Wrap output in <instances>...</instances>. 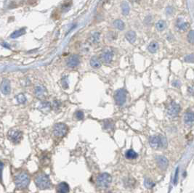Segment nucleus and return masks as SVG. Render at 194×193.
Returning a JSON list of instances; mask_svg holds the SVG:
<instances>
[{"label":"nucleus","mask_w":194,"mask_h":193,"mask_svg":"<svg viewBox=\"0 0 194 193\" xmlns=\"http://www.w3.org/2000/svg\"><path fill=\"white\" fill-rule=\"evenodd\" d=\"M14 182L18 189H23L28 187L30 183L29 175L25 171H19L14 176Z\"/></svg>","instance_id":"1"},{"label":"nucleus","mask_w":194,"mask_h":193,"mask_svg":"<svg viewBox=\"0 0 194 193\" xmlns=\"http://www.w3.org/2000/svg\"><path fill=\"white\" fill-rule=\"evenodd\" d=\"M35 184L40 189H50L52 186V183L50 177L45 174H40L36 177L34 179Z\"/></svg>","instance_id":"2"},{"label":"nucleus","mask_w":194,"mask_h":193,"mask_svg":"<svg viewBox=\"0 0 194 193\" xmlns=\"http://www.w3.org/2000/svg\"><path fill=\"white\" fill-rule=\"evenodd\" d=\"M149 144L151 148H164L167 146L166 139L162 136H153L149 139Z\"/></svg>","instance_id":"3"},{"label":"nucleus","mask_w":194,"mask_h":193,"mask_svg":"<svg viewBox=\"0 0 194 193\" xmlns=\"http://www.w3.org/2000/svg\"><path fill=\"white\" fill-rule=\"evenodd\" d=\"M112 177L108 173H103L100 174L96 179V183L98 187L100 188L105 189L108 188L111 184Z\"/></svg>","instance_id":"4"},{"label":"nucleus","mask_w":194,"mask_h":193,"mask_svg":"<svg viewBox=\"0 0 194 193\" xmlns=\"http://www.w3.org/2000/svg\"><path fill=\"white\" fill-rule=\"evenodd\" d=\"M115 102L116 105L122 106L126 102L127 100V92L123 89H120L117 90L115 93Z\"/></svg>","instance_id":"5"},{"label":"nucleus","mask_w":194,"mask_h":193,"mask_svg":"<svg viewBox=\"0 0 194 193\" xmlns=\"http://www.w3.org/2000/svg\"><path fill=\"white\" fill-rule=\"evenodd\" d=\"M68 127L65 124L62 123H59V124H56L53 127V133L56 136L58 137H62L66 135L67 133Z\"/></svg>","instance_id":"6"},{"label":"nucleus","mask_w":194,"mask_h":193,"mask_svg":"<svg viewBox=\"0 0 194 193\" xmlns=\"http://www.w3.org/2000/svg\"><path fill=\"white\" fill-rule=\"evenodd\" d=\"M8 137L13 142L18 143L21 141L22 137H23V134L19 130L17 129H11L8 132Z\"/></svg>","instance_id":"7"},{"label":"nucleus","mask_w":194,"mask_h":193,"mask_svg":"<svg viewBox=\"0 0 194 193\" xmlns=\"http://www.w3.org/2000/svg\"><path fill=\"white\" fill-rule=\"evenodd\" d=\"M80 63V58L77 54H72L68 57L66 64L69 68H75L78 66Z\"/></svg>","instance_id":"8"},{"label":"nucleus","mask_w":194,"mask_h":193,"mask_svg":"<svg viewBox=\"0 0 194 193\" xmlns=\"http://www.w3.org/2000/svg\"><path fill=\"white\" fill-rule=\"evenodd\" d=\"M180 110V107L176 102H172L168 108V115L171 117H176L179 114Z\"/></svg>","instance_id":"9"},{"label":"nucleus","mask_w":194,"mask_h":193,"mask_svg":"<svg viewBox=\"0 0 194 193\" xmlns=\"http://www.w3.org/2000/svg\"><path fill=\"white\" fill-rule=\"evenodd\" d=\"M156 161L158 166H159L161 170H165V169L168 167V165H169V161H168L167 158H166V157L162 156V155L156 156Z\"/></svg>","instance_id":"10"},{"label":"nucleus","mask_w":194,"mask_h":193,"mask_svg":"<svg viewBox=\"0 0 194 193\" xmlns=\"http://www.w3.org/2000/svg\"><path fill=\"white\" fill-rule=\"evenodd\" d=\"M0 89H1V92L4 95H9L10 91H11V86H10V82L9 80L6 79V78L2 80L1 84H0Z\"/></svg>","instance_id":"11"},{"label":"nucleus","mask_w":194,"mask_h":193,"mask_svg":"<svg viewBox=\"0 0 194 193\" xmlns=\"http://www.w3.org/2000/svg\"><path fill=\"white\" fill-rule=\"evenodd\" d=\"M34 95H36V97L40 99L45 98L47 95V91L45 86H38L35 88Z\"/></svg>","instance_id":"12"},{"label":"nucleus","mask_w":194,"mask_h":193,"mask_svg":"<svg viewBox=\"0 0 194 193\" xmlns=\"http://www.w3.org/2000/svg\"><path fill=\"white\" fill-rule=\"evenodd\" d=\"M113 54L111 51H105L101 54V60L104 63H109L111 62L112 59H113Z\"/></svg>","instance_id":"13"},{"label":"nucleus","mask_w":194,"mask_h":193,"mask_svg":"<svg viewBox=\"0 0 194 193\" xmlns=\"http://www.w3.org/2000/svg\"><path fill=\"white\" fill-rule=\"evenodd\" d=\"M184 122L187 126H193L194 124V113L188 112L185 113Z\"/></svg>","instance_id":"14"},{"label":"nucleus","mask_w":194,"mask_h":193,"mask_svg":"<svg viewBox=\"0 0 194 193\" xmlns=\"http://www.w3.org/2000/svg\"><path fill=\"white\" fill-rule=\"evenodd\" d=\"M51 104L49 102L43 101L40 104V106H39V108L40 110L42 111V112L45 113H49L51 110Z\"/></svg>","instance_id":"15"},{"label":"nucleus","mask_w":194,"mask_h":193,"mask_svg":"<svg viewBox=\"0 0 194 193\" xmlns=\"http://www.w3.org/2000/svg\"><path fill=\"white\" fill-rule=\"evenodd\" d=\"M70 187L66 182H61L57 185V192L58 193H69Z\"/></svg>","instance_id":"16"},{"label":"nucleus","mask_w":194,"mask_h":193,"mask_svg":"<svg viewBox=\"0 0 194 193\" xmlns=\"http://www.w3.org/2000/svg\"><path fill=\"white\" fill-rule=\"evenodd\" d=\"M25 34V29L24 28H22L13 32V33L11 34V36H10V37H11L12 39H16L18 38V37H21L22 35H23V34Z\"/></svg>","instance_id":"17"},{"label":"nucleus","mask_w":194,"mask_h":193,"mask_svg":"<svg viewBox=\"0 0 194 193\" xmlns=\"http://www.w3.org/2000/svg\"><path fill=\"white\" fill-rule=\"evenodd\" d=\"M126 39H127V41H128L129 42H130V43H134L136 41V34L134 33V31H132L127 32V33L126 34Z\"/></svg>","instance_id":"18"},{"label":"nucleus","mask_w":194,"mask_h":193,"mask_svg":"<svg viewBox=\"0 0 194 193\" xmlns=\"http://www.w3.org/2000/svg\"><path fill=\"white\" fill-rule=\"evenodd\" d=\"M90 66L94 68H98L101 66V63L98 57H93L90 60Z\"/></svg>","instance_id":"19"},{"label":"nucleus","mask_w":194,"mask_h":193,"mask_svg":"<svg viewBox=\"0 0 194 193\" xmlns=\"http://www.w3.org/2000/svg\"><path fill=\"white\" fill-rule=\"evenodd\" d=\"M137 156H138L137 153H135V152L132 150H127L125 153V157L127 158V159H130V160L135 159V158H137Z\"/></svg>","instance_id":"20"},{"label":"nucleus","mask_w":194,"mask_h":193,"mask_svg":"<svg viewBox=\"0 0 194 193\" xmlns=\"http://www.w3.org/2000/svg\"><path fill=\"white\" fill-rule=\"evenodd\" d=\"M178 28L180 31H186L187 29L189 28V24L188 23L183 22V20L179 19L178 22Z\"/></svg>","instance_id":"21"},{"label":"nucleus","mask_w":194,"mask_h":193,"mask_svg":"<svg viewBox=\"0 0 194 193\" xmlns=\"http://www.w3.org/2000/svg\"><path fill=\"white\" fill-rule=\"evenodd\" d=\"M113 25L116 28L119 29V30L122 31L125 29V23L122 21V20H116L114 22H113Z\"/></svg>","instance_id":"22"},{"label":"nucleus","mask_w":194,"mask_h":193,"mask_svg":"<svg viewBox=\"0 0 194 193\" xmlns=\"http://www.w3.org/2000/svg\"><path fill=\"white\" fill-rule=\"evenodd\" d=\"M166 27V23L164 20H159L157 22V23L156 24V28L159 31H164Z\"/></svg>","instance_id":"23"},{"label":"nucleus","mask_w":194,"mask_h":193,"mask_svg":"<svg viewBox=\"0 0 194 193\" xmlns=\"http://www.w3.org/2000/svg\"><path fill=\"white\" fill-rule=\"evenodd\" d=\"M148 51L150 52H151V53H155V52L158 50V49H159V44L155 42H151V43L149 44L148 48Z\"/></svg>","instance_id":"24"},{"label":"nucleus","mask_w":194,"mask_h":193,"mask_svg":"<svg viewBox=\"0 0 194 193\" xmlns=\"http://www.w3.org/2000/svg\"><path fill=\"white\" fill-rule=\"evenodd\" d=\"M99 39H100V34L98 33V32H95V33L93 34V35L91 36V37L90 38V42H91L92 43H97V42H98Z\"/></svg>","instance_id":"25"},{"label":"nucleus","mask_w":194,"mask_h":193,"mask_svg":"<svg viewBox=\"0 0 194 193\" xmlns=\"http://www.w3.org/2000/svg\"><path fill=\"white\" fill-rule=\"evenodd\" d=\"M16 100L18 103L23 104L26 102V97H25V96L23 93H20L16 97Z\"/></svg>","instance_id":"26"},{"label":"nucleus","mask_w":194,"mask_h":193,"mask_svg":"<svg viewBox=\"0 0 194 193\" xmlns=\"http://www.w3.org/2000/svg\"><path fill=\"white\" fill-rule=\"evenodd\" d=\"M122 13L124 15H128L129 12V6L127 2H123L122 4Z\"/></svg>","instance_id":"27"},{"label":"nucleus","mask_w":194,"mask_h":193,"mask_svg":"<svg viewBox=\"0 0 194 193\" xmlns=\"http://www.w3.org/2000/svg\"><path fill=\"white\" fill-rule=\"evenodd\" d=\"M144 184H145V186H146V188H148V189L152 188V187L154 186V182H153L152 180H151L150 179H145Z\"/></svg>","instance_id":"28"},{"label":"nucleus","mask_w":194,"mask_h":193,"mask_svg":"<svg viewBox=\"0 0 194 193\" xmlns=\"http://www.w3.org/2000/svg\"><path fill=\"white\" fill-rule=\"evenodd\" d=\"M74 116H75V118H76L77 120H81V119L84 118V113L81 110L76 111V112L75 113Z\"/></svg>","instance_id":"29"},{"label":"nucleus","mask_w":194,"mask_h":193,"mask_svg":"<svg viewBox=\"0 0 194 193\" xmlns=\"http://www.w3.org/2000/svg\"><path fill=\"white\" fill-rule=\"evenodd\" d=\"M188 40L190 43L194 44V31H190L188 33Z\"/></svg>","instance_id":"30"},{"label":"nucleus","mask_w":194,"mask_h":193,"mask_svg":"<svg viewBox=\"0 0 194 193\" xmlns=\"http://www.w3.org/2000/svg\"><path fill=\"white\" fill-rule=\"evenodd\" d=\"M184 60L187 63H194V55L193 54H189V55L185 56Z\"/></svg>","instance_id":"31"},{"label":"nucleus","mask_w":194,"mask_h":193,"mask_svg":"<svg viewBox=\"0 0 194 193\" xmlns=\"http://www.w3.org/2000/svg\"><path fill=\"white\" fill-rule=\"evenodd\" d=\"M104 128L105 129H112L113 128V123L110 121L109 122V121H107L104 122Z\"/></svg>","instance_id":"32"},{"label":"nucleus","mask_w":194,"mask_h":193,"mask_svg":"<svg viewBox=\"0 0 194 193\" xmlns=\"http://www.w3.org/2000/svg\"><path fill=\"white\" fill-rule=\"evenodd\" d=\"M62 84H63V87L64 89H67L69 87V82H68V78L67 77H64L63 78L62 80Z\"/></svg>","instance_id":"33"},{"label":"nucleus","mask_w":194,"mask_h":193,"mask_svg":"<svg viewBox=\"0 0 194 193\" xmlns=\"http://www.w3.org/2000/svg\"><path fill=\"white\" fill-rule=\"evenodd\" d=\"M4 168V164L2 162L0 161V182H2V171Z\"/></svg>","instance_id":"34"},{"label":"nucleus","mask_w":194,"mask_h":193,"mask_svg":"<svg viewBox=\"0 0 194 193\" xmlns=\"http://www.w3.org/2000/svg\"><path fill=\"white\" fill-rule=\"evenodd\" d=\"M178 174H179V168L176 169V172H175V176L174 178V184H176L178 183Z\"/></svg>","instance_id":"35"},{"label":"nucleus","mask_w":194,"mask_h":193,"mask_svg":"<svg viewBox=\"0 0 194 193\" xmlns=\"http://www.w3.org/2000/svg\"><path fill=\"white\" fill-rule=\"evenodd\" d=\"M188 92H189L190 95H194V86H191L188 88Z\"/></svg>","instance_id":"36"},{"label":"nucleus","mask_w":194,"mask_h":193,"mask_svg":"<svg viewBox=\"0 0 194 193\" xmlns=\"http://www.w3.org/2000/svg\"><path fill=\"white\" fill-rule=\"evenodd\" d=\"M172 84H173V86H174L178 87V88H179V87L180 86V83L179 81H174V83H173Z\"/></svg>","instance_id":"37"}]
</instances>
